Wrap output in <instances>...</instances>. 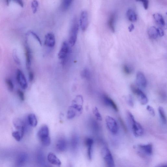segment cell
Wrapping results in <instances>:
<instances>
[{
    "label": "cell",
    "instance_id": "6da1fadb",
    "mask_svg": "<svg viewBox=\"0 0 167 167\" xmlns=\"http://www.w3.org/2000/svg\"><path fill=\"white\" fill-rule=\"evenodd\" d=\"M127 115L132 132L135 137H139L142 136L144 133V130L142 126L140 123L136 121L134 116L130 112H128Z\"/></svg>",
    "mask_w": 167,
    "mask_h": 167
},
{
    "label": "cell",
    "instance_id": "7a4b0ae2",
    "mask_svg": "<svg viewBox=\"0 0 167 167\" xmlns=\"http://www.w3.org/2000/svg\"><path fill=\"white\" fill-rule=\"evenodd\" d=\"M79 25L76 19L74 21L69 34V43L71 46H74L76 42L78 32Z\"/></svg>",
    "mask_w": 167,
    "mask_h": 167
},
{
    "label": "cell",
    "instance_id": "3957f363",
    "mask_svg": "<svg viewBox=\"0 0 167 167\" xmlns=\"http://www.w3.org/2000/svg\"><path fill=\"white\" fill-rule=\"evenodd\" d=\"M106 122L108 129L112 134H116L119 130V127L116 121L113 117L107 116Z\"/></svg>",
    "mask_w": 167,
    "mask_h": 167
},
{
    "label": "cell",
    "instance_id": "277c9868",
    "mask_svg": "<svg viewBox=\"0 0 167 167\" xmlns=\"http://www.w3.org/2000/svg\"><path fill=\"white\" fill-rule=\"evenodd\" d=\"M102 155L108 166L111 167L114 166V159L111 151L108 148L105 147L103 148L102 151Z\"/></svg>",
    "mask_w": 167,
    "mask_h": 167
},
{
    "label": "cell",
    "instance_id": "5b68a950",
    "mask_svg": "<svg viewBox=\"0 0 167 167\" xmlns=\"http://www.w3.org/2000/svg\"><path fill=\"white\" fill-rule=\"evenodd\" d=\"M131 89L133 93L137 96L139 101L141 104L145 105L148 103V98L142 91L133 85L131 86Z\"/></svg>",
    "mask_w": 167,
    "mask_h": 167
},
{
    "label": "cell",
    "instance_id": "8992f818",
    "mask_svg": "<svg viewBox=\"0 0 167 167\" xmlns=\"http://www.w3.org/2000/svg\"><path fill=\"white\" fill-rule=\"evenodd\" d=\"M70 51L69 43L66 41H65L62 44L60 50L58 53V58L63 61L65 60L69 55Z\"/></svg>",
    "mask_w": 167,
    "mask_h": 167
},
{
    "label": "cell",
    "instance_id": "52a82bcc",
    "mask_svg": "<svg viewBox=\"0 0 167 167\" xmlns=\"http://www.w3.org/2000/svg\"><path fill=\"white\" fill-rule=\"evenodd\" d=\"M83 97L78 95L73 100L71 106L76 110L79 114H80L83 110Z\"/></svg>",
    "mask_w": 167,
    "mask_h": 167
},
{
    "label": "cell",
    "instance_id": "ba28073f",
    "mask_svg": "<svg viewBox=\"0 0 167 167\" xmlns=\"http://www.w3.org/2000/svg\"><path fill=\"white\" fill-rule=\"evenodd\" d=\"M16 79L17 83L23 89H25L28 87L27 80L23 72L18 69L16 71Z\"/></svg>",
    "mask_w": 167,
    "mask_h": 167
},
{
    "label": "cell",
    "instance_id": "9c48e42d",
    "mask_svg": "<svg viewBox=\"0 0 167 167\" xmlns=\"http://www.w3.org/2000/svg\"><path fill=\"white\" fill-rule=\"evenodd\" d=\"M89 24L88 14L87 11L82 12L80 18V25L82 31H85L88 27Z\"/></svg>",
    "mask_w": 167,
    "mask_h": 167
},
{
    "label": "cell",
    "instance_id": "30bf717a",
    "mask_svg": "<svg viewBox=\"0 0 167 167\" xmlns=\"http://www.w3.org/2000/svg\"><path fill=\"white\" fill-rule=\"evenodd\" d=\"M138 148L141 153L148 156H151L153 153V147L152 144L138 145Z\"/></svg>",
    "mask_w": 167,
    "mask_h": 167
},
{
    "label": "cell",
    "instance_id": "8fae6325",
    "mask_svg": "<svg viewBox=\"0 0 167 167\" xmlns=\"http://www.w3.org/2000/svg\"><path fill=\"white\" fill-rule=\"evenodd\" d=\"M56 43L55 37L54 35L52 33H49L45 35V44L47 47H53Z\"/></svg>",
    "mask_w": 167,
    "mask_h": 167
},
{
    "label": "cell",
    "instance_id": "7c38bea8",
    "mask_svg": "<svg viewBox=\"0 0 167 167\" xmlns=\"http://www.w3.org/2000/svg\"><path fill=\"white\" fill-rule=\"evenodd\" d=\"M49 129L47 125L43 126L38 133V136L40 141L49 137Z\"/></svg>",
    "mask_w": 167,
    "mask_h": 167
},
{
    "label": "cell",
    "instance_id": "4fadbf2b",
    "mask_svg": "<svg viewBox=\"0 0 167 167\" xmlns=\"http://www.w3.org/2000/svg\"><path fill=\"white\" fill-rule=\"evenodd\" d=\"M136 82L138 86L142 88H145L147 85V80L142 72H138L136 77Z\"/></svg>",
    "mask_w": 167,
    "mask_h": 167
},
{
    "label": "cell",
    "instance_id": "5bb4252c",
    "mask_svg": "<svg viewBox=\"0 0 167 167\" xmlns=\"http://www.w3.org/2000/svg\"><path fill=\"white\" fill-rule=\"evenodd\" d=\"M103 100L105 104L107 106L111 107L115 111L118 112L119 111L117 104L110 98L106 95H104L103 96Z\"/></svg>",
    "mask_w": 167,
    "mask_h": 167
},
{
    "label": "cell",
    "instance_id": "9a60e30c",
    "mask_svg": "<svg viewBox=\"0 0 167 167\" xmlns=\"http://www.w3.org/2000/svg\"><path fill=\"white\" fill-rule=\"evenodd\" d=\"M26 65L28 70H30L32 65V52L30 47L26 45L25 47Z\"/></svg>",
    "mask_w": 167,
    "mask_h": 167
},
{
    "label": "cell",
    "instance_id": "2e32d148",
    "mask_svg": "<svg viewBox=\"0 0 167 167\" xmlns=\"http://www.w3.org/2000/svg\"><path fill=\"white\" fill-rule=\"evenodd\" d=\"M85 143L87 147V154L89 160H91L92 158V146L93 145L94 141L92 139L88 138L86 139Z\"/></svg>",
    "mask_w": 167,
    "mask_h": 167
},
{
    "label": "cell",
    "instance_id": "e0dca14e",
    "mask_svg": "<svg viewBox=\"0 0 167 167\" xmlns=\"http://www.w3.org/2000/svg\"><path fill=\"white\" fill-rule=\"evenodd\" d=\"M67 147V143L65 139L61 138L56 143V149L60 152L65 151Z\"/></svg>",
    "mask_w": 167,
    "mask_h": 167
},
{
    "label": "cell",
    "instance_id": "ac0fdd59",
    "mask_svg": "<svg viewBox=\"0 0 167 167\" xmlns=\"http://www.w3.org/2000/svg\"><path fill=\"white\" fill-rule=\"evenodd\" d=\"M28 156L26 153H20L17 159L16 164L18 166H23L27 161Z\"/></svg>",
    "mask_w": 167,
    "mask_h": 167
},
{
    "label": "cell",
    "instance_id": "d6986e66",
    "mask_svg": "<svg viewBox=\"0 0 167 167\" xmlns=\"http://www.w3.org/2000/svg\"><path fill=\"white\" fill-rule=\"evenodd\" d=\"M47 159L48 162L51 164L58 166L61 165L60 160L54 154L52 153L48 154Z\"/></svg>",
    "mask_w": 167,
    "mask_h": 167
},
{
    "label": "cell",
    "instance_id": "ffe728a7",
    "mask_svg": "<svg viewBox=\"0 0 167 167\" xmlns=\"http://www.w3.org/2000/svg\"><path fill=\"white\" fill-rule=\"evenodd\" d=\"M116 19V15L115 14H112L109 17L108 21V25L109 29L112 32H115V22Z\"/></svg>",
    "mask_w": 167,
    "mask_h": 167
},
{
    "label": "cell",
    "instance_id": "44dd1931",
    "mask_svg": "<svg viewBox=\"0 0 167 167\" xmlns=\"http://www.w3.org/2000/svg\"><path fill=\"white\" fill-rule=\"evenodd\" d=\"M148 36L152 39H156L158 36L157 28L154 26L148 28Z\"/></svg>",
    "mask_w": 167,
    "mask_h": 167
},
{
    "label": "cell",
    "instance_id": "7402d4cb",
    "mask_svg": "<svg viewBox=\"0 0 167 167\" xmlns=\"http://www.w3.org/2000/svg\"><path fill=\"white\" fill-rule=\"evenodd\" d=\"M153 17L157 24L162 27L165 25V22L162 15L158 13H156L153 15Z\"/></svg>",
    "mask_w": 167,
    "mask_h": 167
},
{
    "label": "cell",
    "instance_id": "603a6c76",
    "mask_svg": "<svg viewBox=\"0 0 167 167\" xmlns=\"http://www.w3.org/2000/svg\"><path fill=\"white\" fill-rule=\"evenodd\" d=\"M27 122L30 126L34 127L37 126L38 121L35 115L33 114H30L27 117Z\"/></svg>",
    "mask_w": 167,
    "mask_h": 167
},
{
    "label": "cell",
    "instance_id": "cb8c5ba5",
    "mask_svg": "<svg viewBox=\"0 0 167 167\" xmlns=\"http://www.w3.org/2000/svg\"><path fill=\"white\" fill-rule=\"evenodd\" d=\"M128 19L130 21L134 22L137 21V15L135 12L131 9H129L127 12Z\"/></svg>",
    "mask_w": 167,
    "mask_h": 167
},
{
    "label": "cell",
    "instance_id": "d4e9b609",
    "mask_svg": "<svg viewBox=\"0 0 167 167\" xmlns=\"http://www.w3.org/2000/svg\"><path fill=\"white\" fill-rule=\"evenodd\" d=\"M79 139L78 136L74 135L72 136L71 140V146L73 150H76L79 145Z\"/></svg>",
    "mask_w": 167,
    "mask_h": 167
},
{
    "label": "cell",
    "instance_id": "484cf974",
    "mask_svg": "<svg viewBox=\"0 0 167 167\" xmlns=\"http://www.w3.org/2000/svg\"><path fill=\"white\" fill-rule=\"evenodd\" d=\"M158 111L161 121L164 124H166V118L164 109L162 107H159Z\"/></svg>",
    "mask_w": 167,
    "mask_h": 167
},
{
    "label": "cell",
    "instance_id": "4316f807",
    "mask_svg": "<svg viewBox=\"0 0 167 167\" xmlns=\"http://www.w3.org/2000/svg\"><path fill=\"white\" fill-rule=\"evenodd\" d=\"M73 0H63L62 2L61 8L63 11H67L70 7Z\"/></svg>",
    "mask_w": 167,
    "mask_h": 167
},
{
    "label": "cell",
    "instance_id": "83f0119b",
    "mask_svg": "<svg viewBox=\"0 0 167 167\" xmlns=\"http://www.w3.org/2000/svg\"><path fill=\"white\" fill-rule=\"evenodd\" d=\"M78 114L76 110L71 106L69 107L67 117L68 119H71L75 117Z\"/></svg>",
    "mask_w": 167,
    "mask_h": 167
},
{
    "label": "cell",
    "instance_id": "f1b7e54d",
    "mask_svg": "<svg viewBox=\"0 0 167 167\" xmlns=\"http://www.w3.org/2000/svg\"><path fill=\"white\" fill-rule=\"evenodd\" d=\"M37 160L38 163L40 165L43 166L45 164V156L42 151H40L38 153Z\"/></svg>",
    "mask_w": 167,
    "mask_h": 167
},
{
    "label": "cell",
    "instance_id": "f546056e",
    "mask_svg": "<svg viewBox=\"0 0 167 167\" xmlns=\"http://www.w3.org/2000/svg\"><path fill=\"white\" fill-rule=\"evenodd\" d=\"M5 81L9 91L11 92L13 91L14 85L12 80L9 78H6Z\"/></svg>",
    "mask_w": 167,
    "mask_h": 167
},
{
    "label": "cell",
    "instance_id": "4dcf8cb0",
    "mask_svg": "<svg viewBox=\"0 0 167 167\" xmlns=\"http://www.w3.org/2000/svg\"><path fill=\"white\" fill-rule=\"evenodd\" d=\"M12 56L15 63L18 65H21V61L19 58L18 57L17 51L16 49H14L13 51Z\"/></svg>",
    "mask_w": 167,
    "mask_h": 167
},
{
    "label": "cell",
    "instance_id": "1f68e13d",
    "mask_svg": "<svg viewBox=\"0 0 167 167\" xmlns=\"http://www.w3.org/2000/svg\"><path fill=\"white\" fill-rule=\"evenodd\" d=\"M123 69L124 73L127 75H129L132 73L133 69L129 65H124L123 66Z\"/></svg>",
    "mask_w": 167,
    "mask_h": 167
},
{
    "label": "cell",
    "instance_id": "d6a6232c",
    "mask_svg": "<svg viewBox=\"0 0 167 167\" xmlns=\"http://www.w3.org/2000/svg\"><path fill=\"white\" fill-rule=\"evenodd\" d=\"M12 135L13 137L15 138V139L17 141H19V142L20 141L23 137L19 131H17L13 132L12 133Z\"/></svg>",
    "mask_w": 167,
    "mask_h": 167
},
{
    "label": "cell",
    "instance_id": "836d02e7",
    "mask_svg": "<svg viewBox=\"0 0 167 167\" xmlns=\"http://www.w3.org/2000/svg\"><path fill=\"white\" fill-rule=\"evenodd\" d=\"M81 76L83 78L88 79L90 78V73L88 69H85L82 71Z\"/></svg>",
    "mask_w": 167,
    "mask_h": 167
},
{
    "label": "cell",
    "instance_id": "e575fe53",
    "mask_svg": "<svg viewBox=\"0 0 167 167\" xmlns=\"http://www.w3.org/2000/svg\"><path fill=\"white\" fill-rule=\"evenodd\" d=\"M93 114L96 117L97 119L99 121H102V118L101 114L97 107H95L93 109Z\"/></svg>",
    "mask_w": 167,
    "mask_h": 167
},
{
    "label": "cell",
    "instance_id": "d590c367",
    "mask_svg": "<svg viewBox=\"0 0 167 167\" xmlns=\"http://www.w3.org/2000/svg\"><path fill=\"white\" fill-rule=\"evenodd\" d=\"M38 6V3L37 0H33L32 2V7L33 13L37 12Z\"/></svg>",
    "mask_w": 167,
    "mask_h": 167
},
{
    "label": "cell",
    "instance_id": "8d00e7d4",
    "mask_svg": "<svg viewBox=\"0 0 167 167\" xmlns=\"http://www.w3.org/2000/svg\"><path fill=\"white\" fill-rule=\"evenodd\" d=\"M29 33L32 36L38 41V43H39V44L41 45H42V41H41V40L40 39V38L38 36V35L36 34V33L32 31L30 32Z\"/></svg>",
    "mask_w": 167,
    "mask_h": 167
},
{
    "label": "cell",
    "instance_id": "74e56055",
    "mask_svg": "<svg viewBox=\"0 0 167 167\" xmlns=\"http://www.w3.org/2000/svg\"><path fill=\"white\" fill-rule=\"evenodd\" d=\"M136 1L142 2L144 8L146 10L148 9L149 5L148 0H136Z\"/></svg>",
    "mask_w": 167,
    "mask_h": 167
},
{
    "label": "cell",
    "instance_id": "f35d334b",
    "mask_svg": "<svg viewBox=\"0 0 167 167\" xmlns=\"http://www.w3.org/2000/svg\"><path fill=\"white\" fill-rule=\"evenodd\" d=\"M17 93L20 100L22 101H24L25 100V95L23 92L20 89H18Z\"/></svg>",
    "mask_w": 167,
    "mask_h": 167
},
{
    "label": "cell",
    "instance_id": "ab89813d",
    "mask_svg": "<svg viewBox=\"0 0 167 167\" xmlns=\"http://www.w3.org/2000/svg\"><path fill=\"white\" fill-rule=\"evenodd\" d=\"M127 102L130 107H133L134 106V102H133L132 96L130 95H129L127 97Z\"/></svg>",
    "mask_w": 167,
    "mask_h": 167
},
{
    "label": "cell",
    "instance_id": "60d3db41",
    "mask_svg": "<svg viewBox=\"0 0 167 167\" xmlns=\"http://www.w3.org/2000/svg\"><path fill=\"white\" fill-rule=\"evenodd\" d=\"M147 109L151 115H152L153 116H155V110L152 107L148 105L147 107Z\"/></svg>",
    "mask_w": 167,
    "mask_h": 167
},
{
    "label": "cell",
    "instance_id": "b9f144b4",
    "mask_svg": "<svg viewBox=\"0 0 167 167\" xmlns=\"http://www.w3.org/2000/svg\"><path fill=\"white\" fill-rule=\"evenodd\" d=\"M29 81L32 82L34 79V74L32 71H30L29 73Z\"/></svg>",
    "mask_w": 167,
    "mask_h": 167
},
{
    "label": "cell",
    "instance_id": "7bdbcfd3",
    "mask_svg": "<svg viewBox=\"0 0 167 167\" xmlns=\"http://www.w3.org/2000/svg\"><path fill=\"white\" fill-rule=\"evenodd\" d=\"M158 35L160 37H162L164 35V32L163 29L159 27L157 28Z\"/></svg>",
    "mask_w": 167,
    "mask_h": 167
},
{
    "label": "cell",
    "instance_id": "ee69618b",
    "mask_svg": "<svg viewBox=\"0 0 167 167\" xmlns=\"http://www.w3.org/2000/svg\"><path fill=\"white\" fill-rule=\"evenodd\" d=\"M14 2L16 3L19 4L20 6L22 7L24 6V3L22 0H13Z\"/></svg>",
    "mask_w": 167,
    "mask_h": 167
},
{
    "label": "cell",
    "instance_id": "f6af8a7d",
    "mask_svg": "<svg viewBox=\"0 0 167 167\" xmlns=\"http://www.w3.org/2000/svg\"><path fill=\"white\" fill-rule=\"evenodd\" d=\"M134 25L133 24H131L129 27H128V30H129L130 32H132L134 30Z\"/></svg>",
    "mask_w": 167,
    "mask_h": 167
},
{
    "label": "cell",
    "instance_id": "bcb514c9",
    "mask_svg": "<svg viewBox=\"0 0 167 167\" xmlns=\"http://www.w3.org/2000/svg\"><path fill=\"white\" fill-rule=\"evenodd\" d=\"M120 122L122 123V126L123 128H124L125 130L126 131V128L125 127V125L124 124V123L123 122L122 120L121 119H120Z\"/></svg>",
    "mask_w": 167,
    "mask_h": 167
},
{
    "label": "cell",
    "instance_id": "7dc6e473",
    "mask_svg": "<svg viewBox=\"0 0 167 167\" xmlns=\"http://www.w3.org/2000/svg\"><path fill=\"white\" fill-rule=\"evenodd\" d=\"M11 0H5L6 4L7 6H9Z\"/></svg>",
    "mask_w": 167,
    "mask_h": 167
}]
</instances>
